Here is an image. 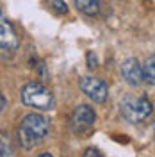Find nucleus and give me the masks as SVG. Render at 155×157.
<instances>
[{"instance_id":"obj_1","label":"nucleus","mask_w":155,"mask_h":157,"mask_svg":"<svg viewBox=\"0 0 155 157\" xmlns=\"http://www.w3.org/2000/svg\"><path fill=\"white\" fill-rule=\"evenodd\" d=\"M48 130H50V121L43 114H38V113H30L21 120V123L18 127L20 145L25 150H30V148L36 147L39 141L45 139Z\"/></svg>"},{"instance_id":"obj_2","label":"nucleus","mask_w":155,"mask_h":157,"mask_svg":"<svg viewBox=\"0 0 155 157\" xmlns=\"http://www.w3.org/2000/svg\"><path fill=\"white\" fill-rule=\"evenodd\" d=\"M21 102L29 107H34L38 111H50L54 109V97L48 89L39 82H29L20 91Z\"/></svg>"},{"instance_id":"obj_3","label":"nucleus","mask_w":155,"mask_h":157,"mask_svg":"<svg viewBox=\"0 0 155 157\" xmlns=\"http://www.w3.org/2000/svg\"><path fill=\"white\" fill-rule=\"evenodd\" d=\"M121 116L130 123H141L152 113V102L146 97H125L121 105Z\"/></svg>"},{"instance_id":"obj_4","label":"nucleus","mask_w":155,"mask_h":157,"mask_svg":"<svg viewBox=\"0 0 155 157\" xmlns=\"http://www.w3.org/2000/svg\"><path fill=\"white\" fill-rule=\"evenodd\" d=\"M95 121H96L95 111L89 105L82 104V105L75 107L73 114H71V130L75 134H78V136H82V134H86V132H89L93 128Z\"/></svg>"},{"instance_id":"obj_5","label":"nucleus","mask_w":155,"mask_h":157,"mask_svg":"<svg viewBox=\"0 0 155 157\" xmlns=\"http://www.w3.org/2000/svg\"><path fill=\"white\" fill-rule=\"evenodd\" d=\"M78 86L82 89V93L86 95L87 98H91L93 102L96 104H104L107 100V95H109V89H107V84L98 77H82Z\"/></svg>"},{"instance_id":"obj_6","label":"nucleus","mask_w":155,"mask_h":157,"mask_svg":"<svg viewBox=\"0 0 155 157\" xmlns=\"http://www.w3.org/2000/svg\"><path fill=\"white\" fill-rule=\"evenodd\" d=\"M121 75L130 86H139L145 80V71L137 59H127L121 63Z\"/></svg>"},{"instance_id":"obj_7","label":"nucleus","mask_w":155,"mask_h":157,"mask_svg":"<svg viewBox=\"0 0 155 157\" xmlns=\"http://www.w3.org/2000/svg\"><path fill=\"white\" fill-rule=\"evenodd\" d=\"M0 45H2V50L4 52H13V50L18 48L20 45V39L16 36V32L13 29L9 21L6 18H2V25H0Z\"/></svg>"},{"instance_id":"obj_8","label":"nucleus","mask_w":155,"mask_h":157,"mask_svg":"<svg viewBox=\"0 0 155 157\" xmlns=\"http://www.w3.org/2000/svg\"><path fill=\"white\" fill-rule=\"evenodd\" d=\"M77 9L87 16H96L100 13V0H73Z\"/></svg>"},{"instance_id":"obj_9","label":"nucleus","mask_w":155,"mask_h":157,"mask_svg":"<svg viewBox=\"0 0 155 157\" xmlns=\"http://www.w3.org/2000/svg\"><path fill=\"white\" fill-rule=\"evenodd\" d=\"M143 71H145V80L146 82H150V84L155 86V56H150V57L145 61Z\"/></svg>"},{"instance_id":"obj_10","label":"nucleus","mask_w":155,"mask_h":157,"mask_svg":"<svg viewBox=\"0 0 155 157\" xmlns=\"http://www.w3.org/2000/svg\"><path fill=\"white\" fill-rule=\"evenodd\" d=\"M0 155L2 157H7L11 155V148H9V137H7V134H2V137H0Z\"/></svg>"},{"instance_id":"obj_11","label":"nucleus","mask_w":155,"mask_h":157,"mask_svg":"<svg viewBox=\"0 0 155 157\" xmlns=\"http://www.w3.org/2000/svg\"><path fill=\"white\" fill-rule=\"evenodd\" d=\"M50 7L55 11L57 14H64L68 7H66V4H64V0H50Z\"/></svg>"},{"instance_id":"obj_12","label":"nucleus","mask_w":155,"mask_h":157,"mask_svg":"<svg viewBox=\"0 0 155 157\" xmlns=\"http://www.w3.org/2000/svg\"><path fill=\"white\" fill-rule=\"evenodd\" d=\"M96 66H98V59H96V56H95L93 52H87V68L95 70Z\"/></svg>"},{"instance_id":"obj_13","label":"nucleus","mask_w":155,"mask_h":157,"mask_svg":"<svg viewBox=\"0 0 155 157\" xmlns=\"http://www.w3.org/2000/svg\"><path fill=\"white\" fill-rule=\"evenodd\" d=\"M84 155L86 157H102V154L98 152L96 148H87L86 152H84Z\"/></svg>"},{"instance_id":"obj_14","label":"nucleus","mask_w":155,"mask_h":157,"mask_svg":"<svg viewBox=\"0 0 155 157\" xmlns=\"http://www.w3.org/2000/svg\"><path fill=\"white\" fill-rule=\"evenodd\" d=\"M0 109H2V111L6 109V97H4V95H2V107H0Z\"/></svg>"}]
</instances>
